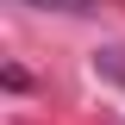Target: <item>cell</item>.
Masks as SVG:
<instances>
[{
	"mask_svg": "<svg viewBox=\"0 0 125 125\" xmlns=\"http://www.w3.org/2000/svg\"><path fill=\"white\" fill-rule=\"evenodd\" d=\"M13 6H38V13H94V0H13Z\"/></svg>",
	"mask_w": 125,
	"mask_h": 125,
	"instance_id": "1",
	"label": "cell"
}]
</instances>
